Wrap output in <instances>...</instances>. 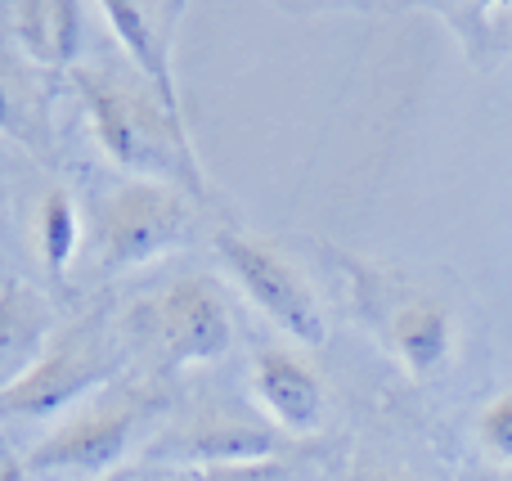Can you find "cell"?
Here are the masks:
<instances>
[{
  "label": "cell",
  "mask_w": 512,
  "mask_h": 481,
  "mask_svg": "<svg viewBox=\"0 0 512 481\" xmlns=\"http://www.w3.org/2000/svg\"><path fill=\"white\" fill-rule=\"evenodd\" d=\"M72 86L86 104L99 149L126 176L158 180V185H176L194 198H207V176L194 149V131L171 122L167 108L144 90L140 77L122 81L104 68H72Z\"/></svg>",
  "instance_id": "obj_1"
},
{
  "label": "cell",
  "mask_w": 512,
  "mask_h": 481,
  "mask_svg": "<svg viewBox=\"0 0 512 481\" xmlns=\"http://www.w3.org/2000/svg\"><path fill=\"white\" fill-rule=\"evenodd\" d=\"M167 414V396L149 383L131 387H104L63 414L59 428L45 441H36L23 455L27 473H68V477H104L117 468L144 437L149 428Z\"/></svg>",
  "instance_id": "obj_2"
},
{
  "label": "cell",
  "mask_w": 512,
  "mask_h": 481,
  "mask_svg": "<svg viewBox=\"0 0 512 481\" xmlns=\"http://www.w3.org/2000/svg\"><path fill=\"white\" fill-rule=\"evenodd\" d=\"M198 234L194 194L158 180H122L108 189L95 216V257L99 275L149 266V261L180 252Z\"/></svg>",
  "instance_id": "obj_3"
},
{
  "label": "cell",
  "mask_w": 512,
  "mask_h": 481,
  "mask_svg": "<svg viewBox=\"0 0 512 481\" xmlns=\"http://www.w3.org/2000/svg\"><path fill=\"white\" fill-rule=\"evenodd\" d=\"M117 365H122L117 342L108 338L99 320L59 329L45 356L14 387L0 392V419H63L104 392Z\"/></svg>",
  "instance_id": "obj_4"
},
{
  "label": "cell",
  "mask_w": 512,
  "mask_h": 481,
  "mask_svg": "<svg viewBox=\"0 0 512 481\" xmlns=\"http://www.w3.org/2000/svg\"><path fill=\"white\" fill-rule=\"evenodd\" d=\"M216 252H221L225 270L234 275V284L243 288V297L297 347H324L328 342V311L319 302L315 284L301 275V266L292 257H283L279 248H270L265 239H252L243 230H221L216 234Z\"/></svg>",
  "instance_id": "obj_5"
},
{
  "label": "cell",
  "mask_w": 512,
  "mask_h": 481,
  "mask_svg": "<svg viewBox=\"0 0 512 481\" xmlns=\"http://www.w3.org/2000/svg\"><path fill=\"white\" fill-rule=\"evenodd\" d=\"M144 338L153 342L162 369L212 365L234 347V311L212 275H180L149 297L140 311Z\"/></svg>",
  "instance_id": "obj_6"
},
{
  "label": "cell",
  "mask_w": 512,
  "mask_h": 481,
  "mask_svg": "<svg viewBox=\"0 0 512 481\" xmlns=\"http://www.w3.org/2000/svg\"><path fill=\"white\" fill-rule=\"evenodd\" d=\"M113 41L122 45V54L135 63V77L144 81L153 99L167 108V117L176 126L185 122V104H180L176 86V63H171V45H176V27L185 5H140V0H104L99 5Z\"/></svg>",
  "instance_id": "obj_7"
},
{
  "label": "cell",
  "mask_w": 512,
  "mask_h": 481,
  "mask_svg": "<svg viewBox=\"0 0 512 481\" xmlns=\"http://www.w3.org/2000/svg\"><path fill=\"white\" fill-rule=\"evenodd\" d=\"M252 396L279 437H315L328 419V387L319 369L292 347H256Z\"/></svg>",
  "instance_id": "obj_8"
},
{
  "label": "cell",
  "mask_w": 512,
  "mask_h": 481,
  "mask_svg": "<svg viewBox=\"0 0 512 481\" xmlns=\"http://www.w3.org/2000/svg\"><path fill=\"white\" fill-rule=\"evenodd\" d=\"M180 446H185L189 459H198V468H225V464H252V459H274L279 432L265 423L261 410L252 414L243 405L216 401L180 428Z\"/></svg>",
  "instance_id": "obj_9"
},
{
  "label": "cell",
  "mask_w": 512,
  "mask_h": 481,
  "mask_svg": "<svg viewBox=\"0 0 512 481\" xmlns=\"http://www.w3.org/2000/svg\"><path fill=\"white\" fill-rule=\"evenodd\" d=\"M387 347L414 383H427V378H436L454 360V347H459V315L445 302H436V297L400 302L396 311L387 315Z\"/></svg>",
  "instance_id": "obj_10"
},
{
  "label": "cell",
  "mask_w": 512,
  "mask_h": 481,
  "mask_svg": "<svg viewBox=\"0 0 512 481\" xmlns=\"http://www.w3.org/2000/svg\"><path fill=\"white\" fill-rule=\"evenodd\" d=\"M54 333L59 324H54L50 297L23 279H5L0 284V392L14 387L45 356Z\"/></svg>",
  "instance_id": "obj_11"
},
{
  "label": "cell",
  "mask_w": 512,
  "mask_h": 481,
  "mask_svg": "<svg viewBox=\"0 0 512 481\" xmlns=\"http://www.w3.org/2000/svg\"><path fill=\"white\" fill-rule=\"evenodd\" d=\"M23 59L41 68H72L81 50V5L72 0H23L9 9Z\"/></svg>",
  "instance_id": "obj_12"
},
{
  "label": "cell",
  "mask_w": 512,
  "mask_h": 481,
  "mask_svg": "<svg viewBox=\"0 0 512 481\" xmlns=\"http://www.w3.org/2000/svg\"><path fill=\"white\" fill-rule=\"evenodd\" d=\"M32 239H36V257H41V266L59 279L68 275L72 257H77V248H81V212H77V198H72L63 185H54V189L41 194Z\"/></svg>",
  "instance_id": "obj_13"
},
{
  "label": "cell",
  "mask_w": 512,
  "mask_h": 481,
  "mask_svg": "<svg viewBox=\"0 0 512 481\" xmlns=\"http://www.w3.org/2000/svg\"><path fill=\"white\" fill-rule=\"evenodd\" d=\"M36 126H45L41 122V99H36L27 72L0 50V131L36 144Z\"/></svg>",
  "instance_id": "obj_14"
},
{
  "label": "cell",
  "mask_w": 512,
  "mask_h": 481,
  "mask_svg": "<svg viewBox=\"0 0 512 481\" xmlns=\"http://www.w3.org/2000/svg\"><path fill=\"white\" fill-rule=\"evenodd\" d=\"M477 446L490 455V464H499V473L512 468V387L499 396H490L477 414Z\"/></svg>",
  "instance_id": "obj_15"
},
{
  "label": "cell",
  "mask_w": 512,
  "mask_h": 481,
  "mask_svg": "<svg viewBox=\"0 0 512 481\" xmlns=\"http://www.w3.org/2000/svg\"><path fill=\"white\" fill-rule=\"evenodd\" d=\"M198 481H297V468L288 459H252V464H225V468H198Z\"/></svg>",
  "instance_id": "obj_16"
},
{
  "label": "cell",
  "mask_w": 512,
  "mask_h": 481,
  "mask_svg": "<svg viewBox=\"0 0 512 481\" xmlns=\"http://www.w3.org/2000/svg\"><path fill=\"white\" fill-rule=\"evenodd\" d=\"M346 481H423V477H414L409 468H396V464H378V459H355Z\"/></svg>",
  "instance_id": "obj_17"
},
{
  "label": "cell",
  "mask_w": 512,
  "mask_h": 481,
  "mask_svg": "<svg viewBox=\"0 0 512 481\" xmlns=\"http://www.w3.org/2000/svg\"><path fill=\"white\" fill-rule=\"evenodd\" d=\"M0 481H27V464L9 450H0Z\"/></svg>",
  "instance_id": "obj_18"
},
{
  "label": "cell",
  "mask_w": 512,
  "mask_h": 481,
  "mask_svg": "<svg viewBox=\"0 0 512 481\" xmlns=\"http://www.w3.org/2000/svg\"><path fill=\"white\" fill-rule=\"evenodd\" d=\"M463 481H512V477L499 473V468H472V473H463Z\"/></svg>",
  "instance_id": "obj_19"
},
{
  "label": "cell",
  "mask_w": 512,
  "mask_h": 481,
  "mask_svg": "<svg viewBox=\"0 0 512 481\" xmlns=\"http://www.w3.org/2000/svg\"><path fill=\"white\" fill-rule=\"evenodd\" d=\"M140 481H198L194 473H176V468H167V473H149V477H140Z\"/></svg>",
  "instance_id": "obj_20"
}]
</instances>
